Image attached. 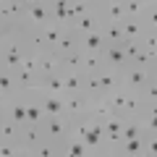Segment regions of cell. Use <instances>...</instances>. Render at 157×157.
Returning <instances> with one entry per match:
<instances>
[{
    "mask_svg": "<svg viewBox=\"0 0 157 157\" xmlns=\"http://www.w3.org/2000/svg\"><path fill=\"white\" fill-rule=\"evenodd\" d=\"M66 29L68 26H63V24H58V21H47L45 26H42V37H45V47L47 50H55V47L60 45Z\"/></svg>",
    "mask_w": 157,
    "mask_h": 157,
    "instance_id": "8fae6325",
    "label": "cell"
},
{
    "mask_svg": "<svg viewBox=\"0 0 157 157\" xmlns=\"http://www.w3.org/2000/svg\"><path fill=\"white\" fill-rule=\"evenodd\" d=\"M81 60H84V52L71 50V52H63L60 55V71H81Z\"/></svg>",
    "mask_w": 157,
    "mask_h": 157,
    "instance_id": "44dd1931",
    "label": "cell"
},
{
    "mask_svg": "<svg viewBox=\"0 0 157 157\" xmlns=\"http://www.w3.org/2000/svg\"><path fill=\"white\" fill-rule=\"evenodd\" d=\"M84 3H89V6H97V3H100V0H84Z\"/></svg>",
    "mask_w": 157,
    "mask_h": 157,
    "instance_id": "4dcf8cb0",
    "label": "cell"
},
{
    "mask_svg": "<svg viewBox=\"0 0 157 157\" xmlns=\"http://www.w3.org/2000/svg\"><path fill=\"white\" fill-rule=\"evenodd\" d=\"M24 6H34V3H42V0H21Z\"/></svg>",
    "mask_w": 157,
    "mask_h": 157,
    "instance_id": "f546056e",
    "label": "cell"
},
{
    "mask_svg": "<svg viewBox=\"0 0 157 157\" xmlns=\"http://www.w3.org/2000/svg\"><path fill=\"white\" fill-rule=\"evenodd\" d=\"M105 37H102L100 29H94V32H86L78 37V50L81 52H102V47H105Z\"/></svg>",
    "mask_w": 157,
    "mask_h": 157,
    "instance_id": "30bf717a",
    "label": "cell"
},
{
    "mask_svg": "<svg viewBox=\"0 0 157 157\" xmlns=\"http://www.w3.org/2000/svg\"><path fill=\"white\" fill-rule=\"evenodd\" d=\"M13 76H16L18 86H29V84H34V81H39V78H37V73L26 71V68H16V71H13Z\"/></svg>",
    "mask_w": 157,
    "mask_h": 157,
    "instance_id": "83f0119b",
    "label": "cell"
},
{
    "mask_svg": "<svg viewBox=\"0 0 157 157\" xmlns=\"http://www.w3.org/2000/svg\"><path fill=\"white\" fill-rule=\"evenodd\" d=\"M102 60H105V66H110V68H126L128 66V60H126V55H123V50H121V45L118 42H107L105 47H102Z\"/></svg>",
    "mask_w": 157,
    "mask_h": 157,
    "instance_id": "ba28073f",
    "label": "cell"
},
{
    "mask_svg": "<svg viewBox=\"0 0 157 157\" xmlns=\"http://www.w3.org/2000/svg\"><path fill=\"white\" fill-rule=\"evenodd\" d=\"M50 8H52V21H58V24H63V26H66L68 0H50Z\"/></svg>",
    "mask_w": 157,
    "mask_h": 157,
    "instance_id": "d4e9b609",
    "label": "cell"
},
{
    "mask_svg": "<svg viewBox=\"0 0 157 157\" xmlns=\"http://www.w3.org/2000/svg\"><path fill=\"white\" fill-rule=\"evenodd\" d=\"M0 6H3V3H0Z\"/></svg>",
    "mask_w": 157,
    "mask_h": 157,
    "instance_id": "1f68e13d",
    "label": "cell"
},
{
    "mask_svg": "<svg viewBox=\"0 0 157 157\" xmlns=\"http://www.w3.org/2000/svg\"><path fill=\"white\" fill-rule=\"evenodd\" d=\"M100 32H102V37H105V42H123V32H121V21H102L100 24Z\"/></svg>",
    "mask_w": 157,
    "mask_h": 157,
    "instance_id": "ffe728a7",
    "label": "cell"
},
{
    "mask_svg": "<svg viewBox=\"0 0 157 157\" xmlns=\"http://www.w3.org/2000/svg\"><path fill=\"white\" fill-rule=\"evenodd\" d=\"M121 50H123V55H126V60H134L136 55H139V50H141V45L139 42H136V39H123V42H121Z\"/></svg>",
    "mask_w": 157,
    "mask_h": 157,
    "instance_id": "4316f807",
    "label": "cell"
},
{
    "mask_svg": "<svg viewBox=\"0 0 157 157\" xmlns=\"http://www.w3.org/2000/svg\"><path fill=\"white\" fill-rule=\"evenodd\" d=\"M121 3H123V13L128 18H141L144 16L147 0H121Z\"/></svg>",
    "mask_w": 157,
    "mask_h": 157,
    "instance_id": "603a6c76",
    "label": "cell"
},
{
    "mask_svg": "<svg viewBox=\"0 0 157 157\" xmlns=\"http://www.w3.org/2000/svg\"><path fill=\"white\" fill-rule=\"evenodd\" d=\"M144 107H147V102H144V97H141V92H131V89H126L123 107H121L118 113H121L123 118H139Z\"/></svg>",
    "mask_w": 157,
    "mask_h": 157,
    "instance_id": "52a82bcc",
    "label": "cell"
},
{
    "mask_svg": "<svg viewBox=\"0 0 157 157\" xmlns=\"http://www.w3.org/2000/svg\"><path fill=\"white\" fill-rule=\"evenodd\" d=\"M6 107H8V94H3V92H0V118L6 115Z\"/></svg>",
    "mask_w": 157,
    "mask_h": 157,
    "instance_id": "f1b7e54d",
    "label": "cell"
},
{
    "mask_svg": "<svg viewBox=\"0 0 157 157\" xmlns=\"http://www.w3.org/2000/svg\"><path fill=\"white\" fill-rule=\"evenodd\" d=\"M100 24H102V13H100V8H92V11H86L84 16H78L76 21H73V32L81 37V34H86V32H94V29H100Z\"/></svg>",
    "mask_w": 157,
    "mask_h": 157,
    "instance_id": "8992f818",
    "label": "cell"
},
{
    "mask_svg": "<svg viewBox=\"0 0 157 157\" xmlns=\"http://www.w3.org/2000/svg\"><path fill=\"white\" fill-rule=\"evenodd\" d=\"M42 110L45 115H66V102H63V94H45L42 92Z\"/></svg>",
    "mask_w": 157,
    "mask_h": 157,
    "instance_id": "5bb4252c",
    "label": "cell"
},
{
    "mask_svg": "<svg viewBox=\"0 0 157 157\" xmlns=\"http://www.w3.org/2000/svg\"><path fill=\"white\" fill-rule=\"evenodd\" d=\"M0 21L16 24V26L24 29V21H26V6L21 0H3L0 6Z\"/></svg>",
    "mask_w": 157,
    "mask_h": 157,
    "instance_id": "277c9868",
    "label": "cell"
},
{
    "mask_svg": "<svg viewBox=\"0 0 157 157\" xmlns=\"http://www.w3.org/2000/svg\"><path fill=\"white\" fill-rule=\"evenodd\" d=\"M121 32H123L126 39H136V42H139V39L144 37L147 26H144L141 18H128V16H123V21H121Z\"/></svg>",
    "mask_w": 157,
    "mask_h": 157,
    "instance_id": "4fadbf2b",
    "label": "cell"
},
{
    "mask_svg": "<svg viewBox=\"0 0 157 157\" xmlns=\"http://www.w3.org/2000/svg\"><path fill=\"white\" fill-rule=\"evenodd\" d=\"M32 157H60V149H58L55 144H50V141L42 139V141L32 149Z\"/></svg>",
    "mask_w": 157,
    "mask_h": 157,
    "instance_id": "cb8c5ba5",
    "label": "cell"
},
{
    "mask_svg": "<svg viewBox=\"0 0 157 157\" xmlns=\"http://www.w3.org/2000/svg\"><path fill=\"white\" fill-rule=\"evenodd\" d=\"M60 71V52L55 50H42L37 52V78L52 76V73Z\"/></svg>",
    "mask_w": 157,
    "mask_h": 157,
    "instance_id": "5b68a950",
    "label": "cell"
},
{
    "mask_svg": "<svg viewBox=\"0 0 157 157\" xmlns=\"http://www.w3.org/2000/svg\"><path fill=\"white\" fill-rule=\"evenodd\" d=\"M152 76H155V73L144 71V68H139V66H131V63L126 68H121V84H123L126 89H131V92H141L144 84Z\"/></svg>",
    "mask_w": 157,
    "mask_h": 157,
    "instance_id": "3957f363",
    "label": "cell"
},
{
    "mask_svg": "<svg viewBox=\"0 0 157 157\" xmlns=\"http://www.w3.org/2000/svg\"><path fill=\"white\" fill-rule=\"evenodd\" d=\"M18 136H21V126L13 123L11 118H0V139L3 141H13V144H18Z\"/></svg>",
    "mask_w": 157,
    "mask_h": 157,
    "instance_id": "ac0fdd59",
    "label": "cell"
},
{
    "mask_svg": "<svg viewBox=\"0 0 157 157\" xmlns=\"http://www.w3.org/2000/svg\"><path fill=\"white\" fill-rule=\"evenodd\" d=\"M47 21H52L50 0H42V3L26 6V21H24V29H42Z\"/></svg>",
    "mask_w": 157,
    "mask_h": 157,
    "instance_id": "7a4b0ae2",
    "label": "cell"
},
{
    "mask_svg": "<svg viewBox=\"0 0 157 157\" xmlns=\"http://www.w3.org/2000/svg\"><path fill=\"white\" fill-rule=\"evenodd\" d=\"M39 128H42V139L60 149L63 141L71 136V118L68 115H45V121L39 123Z\"/></svg>",
    "mask_w": 157,
    "mask_h": 157,
    "instance_id": "6da1fadb",
    "label": "cell"
},
{
    "mask_svg": "<svg viewBox=\"0 0 157 157\" xmlns=\"http://www.w3.org/2000/svg\"><path fill=\"white\" fill-rule=\"evenodd\" d=\"M0 92L8 97H13L16 92H21V86H18L16 76H13V71H6V68H0Z\"/></svg>",
    "mask_w": 157,
    "mask_h": 157,
    "instance_id": "7402d4cb",
    "label": "cell"
},
{
    "mask_svg": "<svg viewBox=\"0 0 157 157\" xmlns=\"http://www.w3.org/2000/svg\"><path fill=\"white\" fill-rule=\"evenodd\" d=\"M39 84H42V92L45 94H66V89H63V73H52V76H45L39 78Z\"/></svg>",
    "mask_w": 157,
    "mask_h": 157,
    "instance_id": "d6986e66",
    "label": "cell"
},
{
    "mask_svg": "<svg viewBox=\"0 0 157 157\" xmlns=\"http://www.w3.org/2000/svg\"><path fill=\"white\" fill-rule=\"evenodd\" d=\"M63 102H66V115L76 118V115H84L86 113L89 97H86L84 92H71V94H63Z\"/></svg>",
    "mask_w": 157,
    "mask_h": 157,
    "instance_id": "9c48e42d",
    "label": "cell"
},
{
    "mask_svg": "<svg viewBox=\"0 0 157 157\" xmlns=\"http://www.w3.org/2000/svg\"><path fill=\"white\" fill-rule=\"evenodd\" d=\"M26 155V149H24L21 144H13V141H3L0 139V157H21Z\"/></svg>",
    "mask_w": 157,
    "mask_h": 157,
    "instance_id": "484cf974",
    "label": "cell"
},
{
    "mask_svg": "<svg viewBox=\"0 0 157 157\" xmlns=\"http://www.w3.org/2000/svg\"><path fill=\"white\" fill-rule=\"evenodd\" d=\"M60 73H63V89H66V94L84 89V78L86 76L81 71H60Z\"/></svg>",
    "mask_w": 157,
    "mask_h": 157,
    "instance_id": "2e32d148",
    "label": "cell"
},
{
    "mask_svg": "<svg viewBox=\"0 0 157 157\" xmlns=\"http://www.w3.org/2000/svg\"><path fill=\"white\" fill-rule=\"evenodd\" d=\"M42 141V128L39 126H32V123H26V126H21V136H18V144L26 149V155H32V149Z\"/></svg>",
    "mask_w": 157,
    "mask_h": 157,
    "instance_id": "7c38bea8",
    "label": "cell"
},
{
    "mask_svg": "<svg viewBox=\"0 0 157 157\" xmlns=\"http://www.w3.org/2000/svg\"><path fill=\"white\" fill-rule=\"evenodd\" d=\"M102 68H105V60H102L100 52H84V60H81V73H84V76L100 73Z\"/></svg>",
    "mask_w": 157,
    "mask_h": 157,
    "instance_id": "e0dca14e",
    "label": "cell"
},
{
    "mask_svg": "<svg viewBox=\"0 0 157 157\" xmlns=\"http://www.w3.org/2000/svg\"><path fill=\"white\" fill-rule=\"evenodd\" d=\"M97 76H100V84H102V92H105V94H107V92H113L115 86H121V71H118V68L105 66Z\"/></svg>",
    "mask_w": 157,
    "mask_h": 157,
    "instance_id": "9a60e30c",
    "label": "cell"
}]
</instances>
